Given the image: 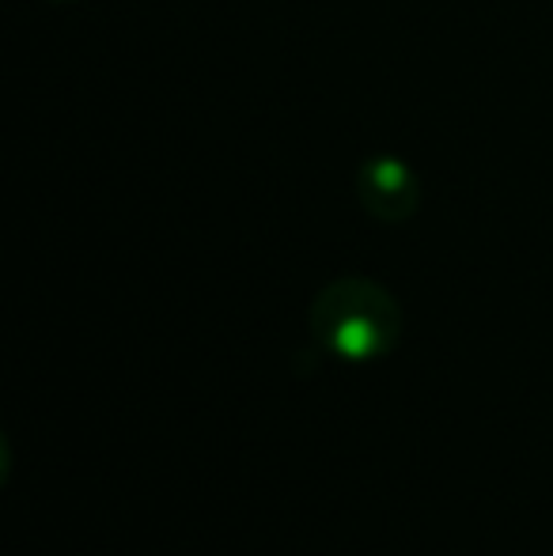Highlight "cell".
Wrapping results in <instances>:
<instances>
[{
	"instance_id": "obj_1",
	"label": "cell",
	"mask_w": 553,
	"mask_h": 556,
	"mask_svg": "<svg viewBox=\"0 0 553 556\" xmlns=\"http://www.w3.org/2000/svg\"><path fill=\"white\" fill-rule=\"evenodd\" d=\"M311 333L334 356L349 364H368V359L394 352L399 344V300L368 277L330 280L311 303Z\"/></svg>"
},
{
	"instance_id": "obj_2",
	"label": "cell",
	"mask_w": 553,
	"mask_h": 556,
	"mask_svg": "<svg viewBox=\"0 0 553 556\" xmlns=\"http://www.w3.org/2000/svg\"><path fill=\"white\" fill-rule=\"evenodd\" d=\"M356 190H361V201L376 220L399 224L406 220L417 208V178L399 155H372V160L361 163L356 170Z\"/></svg>"
},
{
	"instance_id": "obj_3",
	"label": "cell",
	"mask_w": 553,
	"mask_h": 556,
	"mask_svg": "<svg viewBox=\"0 0 553 556\" xmlns=\"http://www.w3.org/2000/svg\"><path fill=\"white\" fill-rule=\"evenodd\" d=\"M58 4H65V0H58Z\"/></svg>"
}]
</instances>
